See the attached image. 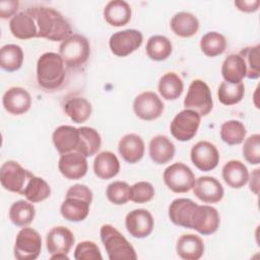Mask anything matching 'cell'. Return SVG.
I'll use <instances>...</instances> for the list:
<instances>
[{
	"instance_id": "cell-1",
	"label": "cell",
	"mask_w": 260,
	"mask_h": 260,
	"mask_svg": "<svg viewBox=\"0 0 260 260\" xmlns=\"http://www.w3.org/2000/svg\"><path fill=\"white\" fill-rule=\"evenodd\" d=\"M32 16L37 28V38L47 39L53 42H63L69 38L72 28L68 20L57 10L46 6H34L26 9Z\"/></svg>"
},
{
	"instance_id": "cell-2",
	"label": "cell",
	"mask_w": 260,
	"mask_h": 260,
	"mask_svg": "<svg viewBox=\"0 0 260 260\" xmlns=\"http://www.w3.org/2000/svg\"><path fill=\"white\" fill-rule=\"evenodd\" d=\"M91 202L92 191L86 185L75 184L66 192L65 200L60 207L61 215L68 221H82L89 213Z\"/></svg>"
},
{
	"instance_id": "cell-3",
	"label": "cell",
	"mask_w": 260,
	"mask_h": 260,
	"mask_svg": "<svg viewBox=\"0 0 260 260\" xmlns=\"http://www.w3.org/2000/svg\"><path fill=\"white\" fill-rule=\"evenodd\" d=\"M65 79V63L61 56L47 52L40 56L37 62V80L41 87L47 90L58 89Z\"/></svg>"
},
{
	"instance_id": "cell-4",
	"label": "cell",
	"mask_w": 260,
	"mask_h": 260,
	"mask_svg": "<svg viewBox=\"0 0 260 260\" xmlns=\"http://www.w3.org/2000/svg\"><path fill=\"white\" fill-rule=\"evenodd\" d=\"M100 236L110 260L137 259L134 247L112 224H103L100 230Z\"/></svg>"
},
{
	"instance_id": "cell-5",
	"label": "cell",
	"mask_w": 260,
	"mask_h": 260,
	"mask_svg": "<svg viewBox=\"0 0 260 260\" xmlns=\"http://www.w3.org/2000/svg\"><path fill=\"white\" fill-rule=\"evenodd\" d=\"M59 55L68 68H79L86 63L90 55L88 40L79 34H73L59 46Z\"/></svg>"
},
{
	"instance_id": "cell-6",
	"label": "cell",
	"mask_w": 260,
	"mask_h": 260,
	"mask_svg": "<svg viewBox=\"0 0 260 260\" xmlns=\"http://www.w3.org/2000/svg\"><path fill=\"white\" fill-rule=\"evenodd\" d=\"M184 107L187 110L198 113L201 117L207 116L212 108L213 101L208 84L201 79H194L188 88L184 99Z\"/></svg>"
},
{
	"instance_id": "cell-7",
	"label": "cell",
	"mask_w": 260,
	"mask_h": 260,
	"mask_svg": "<svg viewBox=\"0 0 260 260\" xmlns=\"http://www.w3.org/2000/svg\"><path fill=\"white\" fill-rule=\"evenodd\" d=\"M42 250V238L32 228L24 226L16 235L13 254L17 260H35Z\"/></svg>"
},
{
	"instance_id": "cell-8",
	"label": "cell",
	"mask_w": 260,
	"mask_h": 260,
	"mask_svg": "<svg viewBox=\"0 0 260 260\" xmlns=\"http://www.w3.org/2000/svg\"><path fill=\"white\" fill-rule=\"evenodd\" d=\"M32 175V173L22 168L17 161L7 160L1 166L0 182L5 190L22 195L23 190Z\"/></svg>"
},
{
	"instance_id": "cell-9",
	"label": "cell",
	"mask_w": 260,
	"mask_h": 260,
	"mask_svg": "<svg viewBox=\"0 0 260 260\" xmlns=\"http://www.w3.org/2000/svg\"><path fill=\"white\" fill-rule=\"evenodd\" d=\"M74 235L66 226L52 228L46 237V245L51 259H69L68 253L74 244Z\"/></svg>"
},
{
	"instance_id": "cell-10",
	"label": "cell",
	"mask_w": 260,
	"mask_h": 260,
	"mask_svg": "<svg viewBox=\"0 0 260 260\" xmlns=\"http://www.w3.org/2000/svg\"><path fill=\"white\" fill-rule=\"evenodd\" d=\"M166 186L175 193H186L190 191L195 183L192 170L183 162H175L169 166L162 175Z\"/></svg>"
},
{
	"instance_id": "cell-11",
	"label": "cell",
	"mask_w": 260,
	"mask_h": 260,
	"mask_svg": "<svg viewBox=\"0 0 260 260\" xmlns=\"http://www.w3.org/2000/svg\"><path fill=\"white\" fill-rule=\"evenodd\" d=\"M200 122L201 116L198 113L184 109L172 120L170 125L171 134L179 141H189L196 135Z\"/></svg>"
},
{
	"instance_id": "cell-12",
	"label": "cell",
	"mask_w": 260,
	"mask_h": 260,
	"mask_svg": "<svg viewBox=\"0 0 260 260\" xmlns=\"http://www.w3.org/2000/svg\"><path fill=\"white\" fill-rule=\"evenodd\" d=\"M143 42L141 31L129 28L114 32L109 40L111 52L118 57H126L136 51Z\"/></svg>"
},
{
	"instance_id": "cell-13",
	"label": "cell",
	"mask_w": 260,
	"mask_h": 260,
	"mask_svg": "<svg viewBox=\"0 0 260 260\" xmlns=\"http://www.w3.org/2000/svg\"><path fill=\"white\" fill-rule=\"evenodd\" d=\"M220 224L219 213L210 205H197L191 217L190 229L203 236L214 234Z\"/></svg>"
},
{
	"instance_id": "cell-14",
	"label": "cell",
	"mask_w": 260,
	"mask_h": 260,
	"mask_svg": "<svg viewBox=\"0 0 260 260\" xmlns=\"http://www.w3.org/2000/svg\"><path fill=\"white\" fill-rule=\"evenodd\" d=\"M164 108L162 101L153 91H143L133 102L134 114L144 121H152L159 118Z\"/></svg>"
},
{
	"instance_id": "cell-15",
	"label": "cell",
	"mask_w": 260,
	"mask_h": 260,
	"mask_svg": "<svg viewBox=\"0 0 260 260\" xmlns=\"http://www.w3.org/2000/svg\"><path fill=\"white\" fill-rule=\"evenodd\" d=\"M193 165L202 172L214 170L219 162V152L214 144L202 140L193 145L190 152Z\"/></svg>"
},
{
	"instance_id": "cell-16",
	"label": "cell",
	"mask_w": 260,
	"mask_h": 260,
	"mask_svg": "<svg viewBox=\"0 0 260 260\" xmlns=\"http://www.w3.org/2000/svg\"><path fill=\"white\" fill-rule=\"evenodd\" d=\"M125 226L133 238L144 239L152 233L154 219L152 214L146 209H133L125 217Z\"/></svg>"
},
{
	"instance_id": "cell-17",
	"label": "cell",
	"mask_w": 260,
	"mask_h": 260,
	"mask_svg": "<svg viewBox=\"0 0 260 260\" xmlns=\"http://www.w3.org/2000/svg\"><path fill=\"white\" fill-rule=\"evenodd\" d=\"M192 189L194 195L204 203H217L224 195L221 183L210 176H202L196 179Z\"/></svg>"
},
{
	"instance_id": "cell-18",
	"label": "cell",
	"mask_w": 260,
	"mask_h": 260,
	"mask_svg": "<svg viewBox=\"0 0 260 260\" xmlns=\"http://www.w3.org/2000/svg\"><path fill=\"white\" fill-rule=\"evenodd\" d=\"M58 169L66 179L78 180L86 175L88 165L83 154L77 151H71L61 154L58 161Z\"/></svg>"
},
{
	"instance_id": "cell-19",
	"label": "cell",
	"mask_w": 260,
	"mask_h": 260,
	"mask_svg": "<svg viewBox=\"0 0 260 260\" xmlns=\"http://www.w3.org/2000/svg\"><path fill=\"white\" fill-rule=\"evenodd\" d=\"M2 104L6 112L18 116L26 113L31 106V96L23 87L13 86L5 91Z\"/></svg>"
},
{
	"instance_id": "cell-20",
	"label": "cell",
	"mask_w": 260,
	"mask_h": 260,
	"mask_svg": "<svg viewBox=\"0 0 260 260\" xmlns=\"http://www.w3.org/2000/svg\"><path fill=\"white\" fill-rule=\"evenodd\" d=\"M52 140L60 154L75 151L79 143L78 128L70 125H61L54 130Z\"/></svg>"
},
{
	"instance_id": "cell-21",
	"label": "cell",
	"mask_w": 260,
	"mask_h": 260,
	"mask_svg": "<svg viewBox=\"0 0 260 260\" xmlns=\"http://www.w3.org/2000/svg\"><path fill=\"white\" fill-rule=\"evenodd\" d=\"M118 150L126 162L136 164L144 155V141L139 135L135 133H128L120 139Z\"/></svg>"
},
{
	"instance_id": "cell-22",
	"label": "cell",
	"mask_w": 260,
	"mask_h": 260,
	"mask_svg": "<svg viewBox=\"0 0 260 260\" xmlns=\"http://www.w3.org/2000/svg\"><path fill=\"white\" fill-rule=\"evenodd\" d=\"M197 203L189 198H177L169 206V217L171 221L179 226L190 229L193 211Z\"/></svg>"
},
{
	"instance_id": "cell-23",
	"label": "cell",
	"mask_w": 260,
	"mask_h": 260,
	"mask_svg": "<svg viewBox=\"0 0 260 260\" xmlns=\"http://www.w3.org/2000/svg\"><path fill=\"white\" fill-rule=\"evenodd\" d=\"M148 152L154 164L165 165L174 158L176 147L166 135H156L149 142Z\"/></svg>"
},
{
	"instance_id": "cell-24",
	"label": "cell",
	"mask_w": 260,
	"mask_h": 260,
	"mask_svg": "<svg viewBox=\"0 0 260 260\" xmlns=\"http://www.w3.org/2000/svg\"><path fill=\"white\" fill-rule=\"evenodd\" d=\"M176 251L184 260H198L203 256L204 243L197 235L185 234L178 239Z\"/></svg>"
},
{
	"instance_id": "cell-25",
	"label": "cell",
	"mask_w": 260,
	"mask_h": 260,
	"mask_svg": "<svg viewBox=\"0 0 260 260\" xmlns=\"http://www.w3.org/2000/svg\"><path fill=\"white\" fill-rule=\"evenodd\" d=\"M9 28L12 36L19 40H29L38 36L36 22L26 10L16 13L10 19Z\"/></svg>"
},
{
	"instance_id": "cell-26",
	"label": "cell",
	"mask_w": 260,
	"mask_h": 260,
	"mask_svg": "<svg viewBox=\"0 0 260 260\" xmlns=\"http://www.w3.org/2000/svg\"><path fill=\"white\" fill-rule=\"evenodd\" d=\"M104 18L112 26H124L131 19V7L123 0L109 1L104 8Z\"/></svg>"
},
{
	"instance_id": "cell-27",
	"label": "cell",
	"mask_w": 260,
	"mask_h": 260,
	"mask_svg": "<svg viewBox=\"0 0 260 260\" xmlns=\"http://www.w3.org/2000/svg\"><path fill=\"white\" fill-rule=\"evenodd\" d=\"M93 172L102 180L116 177L120 172V161L117 155L109 150L98 153L93 160Z\"/></svg>"
},
{
	"instance_id": "cell-28",
	"label": "cell",
	"mask_w": 260,
	"mask_h": 260,
	"mask_svg": "<svg viewBox=\"0 0 260 260\" xmlns=\"http://www.w3.org/2000/svg\"><path fill=\"white\" fill-rule=\"evenodd\" d=\"M222 179L233 189H240L248 183L249 171L241 160H229L222 168Z\"/></svg>"
},
{
	"instance_id": "cell-29",
	"label": "cell",
	"mask_w": 260,
	"mask_h": 260,
	"mask_svg": "<svg viewBox=\"0 0 260 260\" xmlns=\"http://www.w3.org/2000/svg\"><path fill=\"white\" fill-rule=\"evenodd\" d=\"M170 24L173 32L181 38H191L196 35L199 29V21L197 17L186 11L176 13L172 17Z\"/></svg>"
},
{
	"instance_id": "cell-30",
	"label": "cell",
	"mask_w": 260,
	"mask_h": 260,
	"mask_svg": "<svg viewBox=\"0 0 260 260\" xmlns=\"http://www.w3.org/2000/svg\"><path fill=\"white\" fill-rule=\"evenodd\" d=\"M246 73L245 62L239 54H231L222 62L221 75L224 81L229 83L243 82Z\"/></svg>"
},
{
	"instance_id": "cell-31",
	"label": "cell",
	"mask_w": 260,
	"mask_h": 260,
	"mask_svg": "<svg viewBox=\"0 0 260 260\" xmlns=\"http://www.w3.org/2000/svg\"><path fill=\"white\" fill-rule=\"evenodd\" d=\"M79 131V143L75 151L80 152L85 157H89L98 153L102 145V138L100 133L91 127L81 126Z\"/></svg>"
},
{
	"instance_id": "cell-32",
	"label": "cell",
	"mask_w": 260,
	"mask_h": 260,
	"mask_svg": "<svg viewBox=\"0 0 260 260\" xmlns=\"http://www.w3.org/2000/svg\"><path fill=\"white\" fill-rule=\"evenodd\" d=\"M64 111L74 123L81 124L89 119L92 107L85 98L73 96L65 102Z\"/></svg>"
},
{
	"instance_id": "cell-33",
	"label": "cell",
	"mask_w": 260,
	"mask_h": 260,
	"mask_svg": "<svg viewBox=\"0 0 260 260\" xmlns=\"http://www.w3.org/2000/svg\"><path fill=\"white\" fill-rule=\"evenodd\" d=\"M36 216V208L28 200H17L9 208V219L19 228L30 224Z\"/></svg>"
},
{
	"instance_id": "cell-34",
	"label": "cell",
	"mask_w": 260,
	"mask_h": 260,
	"mask_svg": "<svg viewBox=\"0 0 260 260\" xmlns=\"http://www.w3.org/2000/svg\"><path fill=\"white\" fill-rule=\"evenodd\" d=\"M158 92L167 101H176L184 90L183 79L175 72L164 74L158 81Z\"/></svg>"
},
{
	"instance_id": "cell-35",
	"label": "cell",
	"mask_w": 260,
	"mask_h": 260,
	"mask_svg": "<svg viewBox=\"0 0 260 260\" xmlns=\"http://www.w3.org/2000/svg\"><path fill=\"white\" fill-rule=\"evenodd\" d=\"M145 51L149 59L153 61H164L171 56L173 45L167 37L155 35L148 39Z\"/></svg>"
},
{
	"instance_id": "cell-36",
	"label": "cell",
	"mask_w": 260,
	"mask_h": 260,
	"mask_svg": "<svg viewBox=\"0 0 260 260\" xmlns=\"http://www.w3.org/2000/svg\"><path fill=\"white\" fill-rule=\"evenodd\" d=\"M23 51L20 46L8 44L0 50V66L7 72L18 70L23 63Z\"/></svg>"
},
{
	"instance_id": "cell-37",
	"label": "cell",
	"mask_w": 260,
	"mask_h": 260,
	"mask_svg": "<svg viewBox=\"0 0 260 260\" xmlns=\"http://www.w3.org/2000/svg\"><path fill=\"white\" fill-rule=\"evenodd\" d=\"M22 195L29 202L39 203L50 197L51 187L43 178L32 175L29 178Z\"/></svg>"
},
{
	"instance_id": "cell-38",
	"label": "cell",
	"mask_w": 260,
	"mask_h": 260,
	"mask_svg": "<svg viewBox=\"0 0 260 260\" xmlns=\"http://www.w3.org/2000/svg\"><path fill=\"white\" fill-rule=\"evenodd\" d=\"M245 125L238 120H229L220 126V138L228 145L241 144L246 138Z\"/></svg>"
},
{
	"instance_id": "cell-39",
	"label": "cell",
	"mask_w": 260,
	"mask_h": 260,
	"mask_svg": "<svg viewBox=\"0 0 260 260\" xmlns=\"http://www.w3.org/2000/svg\"><path fill=\"white\" fill-rule=\"evenodd\" d=\"M200 49L207 57L219 56L226 49V40L217 31H208L200 40Z\"/></svg>"
},
{
	"instance_id": "cell-40",
	"label": "cell",
	"mask_w": 260,
	"mask_h": 260,
	"mask_svg": "<svg viewBox=\"0 0 260 260\" xmlns=\"http://www.w3.org/2000/svg\"><path fill=\"white\" fill-rule=\"evenodd\" d=\"M245 95V84L243 82L239 83H229L222 81L217 88L218 101L224 106H233L240 103Z\"/></svg>"
},
{
	"instance_id": "cell-41",
	"label": "cell",
	"mask_w": 260,
	"mask_h": 260,
	"mask_svg": "<svg viewBox=\"0 0 260 260\" xmlns=\"http://www.w3.org/2000/svg\"><path fill=\"white\" fill-rule=\"evenodd\" d=\"M259 45L250 46L242 49L238 54L243 58L246 65V77L250 79H257L260 76V62H259Z\"/></svg>"
},
{
	"instance_id": "cell-42",
	"label": "cell",
	"mask_w": 260,
	"mask_h": 260,
	"mask_svg": "<svg viewBox=\"0 0 260 260\" xmlns=\"http://www.w3.org/2000/svg\"><path fill=\"white\" fill-rule=\"evenodd\" d=\"M130 188L124 181H114L108 185L106 196L110 202L115 205H123L130 200Z\"/></svg>"
},
{
	"instance_id": "cell-43",
	"label": "cell",
	"mask_w": 260,
	"mask_h": 260,
	"mask_svg": "<svg viewBox=\"0 0 260 260\" xmlns=\"http://www.w3.org/2000/svg\"><path fill=\"white\" fill-rule=\"evenodd\" d=\"M154 187L151 183L140 181L130 188V200L135 203H146L154 196Z\"/></svg>"
},
{
	"instance_id": "cell-44",
	"label": "cell",
	"mask_w": 260,
	"mask_h": 260,
	"mask_svg": "<svg viewBox=\"0 0 260 260\" xmlns=\"http://www.w3.org/2000/svg\"><path fill=\"white\" fill-rule=\"evenodd\" d=\"M74 258L76 260H102L103 256L94 242L82 241L75 247Z\"/></svg>"
},
{
	"instance_id": "cell-45",
	"label": "cell",
	"mask_w": 260,
	"mask_h": 260,
	"mask_svg": "<svg viewBox=\"0 0 260 260\" xmlns=\"http://www.w3.org/2000/svg\"><path fill=\"white\" fill-rule=\"evenodd\" d=\"M243 155L251 165L260 164V135L258 133L246 138L243 145Z\"/></svg>"
},
{
	"instance_id": "cell-46",
	"label": "cell",
	"mask_w": 260,
	"mask_h": 260,
	"mask_svg": "<svg viewBox=\"0 0 260 260\" xmlns=\"http://www.w3.org/2000/svg\"><path fill=\"white\" fill-rule=\"evenodd\" d=\"M19 2L15 0L0 2V17L3 19L13 17L18 10Z\"/></svg>"
},
{
	"instance_id": "cell-47",
	"label": "cell",
	"mask_w": 260,
	"mask_h": 260,
	"mask_svg": "<svg viewBox=\"0 0 260 260\" xmlns=\"http://www.w3.org/2000/svg\"><path fill=\"white\" fill-rule=\"evenodd\" d=\"M235 6L243 12H255L259 9L260 6V1L259 0H240V1H235Z\"/></svg>"
},
{
	"instance_id": "cell-48",
	"label": "cell",
	"mask_w": 260,
	"mask_h": 260,
	"mask_svg": "<svg viewBox=\"0 0 260 260\" xmlns=\"http://www.w3.org/2000/svg\"><path fill=\"white\" fill-rule=\"evenodd\" d=\"M259 169H255L251 174H249V179H248V182H249V188L250 190L258 195L259 194Z\"/></svg>"
}]
</instances>
